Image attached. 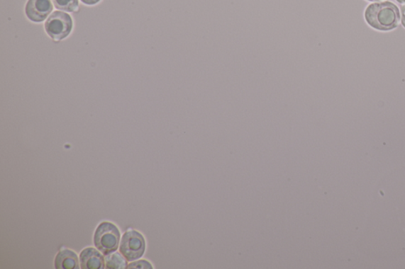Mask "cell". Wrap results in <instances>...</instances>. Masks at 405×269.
<instances>
[{"label":"cell","mask_w":405,"mask_h":269,"mask_svg":"<svg viewBox=\"0 0 405 269\" xmlns=\"http://www.w3.org/2000/svg\"><path fill=\"white\" fill-rule=\"evenodd\" d=\"M82 3L87 5H95L100 2V0H81Z\"/></svg>","instance_id":"cell-12"},{"label":"cell","mask_w":405,"mask_h":269,"mask_svg":"<svg viewBox=\"0 0 405 269\" xmlns=\"http://www.w3.org/2000/svg\"><path fill=\"white\" fill-rule=\"evenodd\" d=\"M52 9L51 0H29L26 6V15L32 22L41 23L50 15Z\"/></svg>","instance_id":"cell-6"},{"label":"cell","mask_w":405,"mask_h":269,"mask_svg":"<svg viewBox=\"0 0 405 269\" xmlns=\"http://www.w3.org/2000/svg\"><path fill=\"white\" fill-rule=\"evenodd\" d=\"M128 268H144V269H152L153 266L149 263L148 261L141 260L130 264Z\"/></svg>","instance_id":"cell-11"},{"label":"cell","mask_w":405,"mask_h":269,"mask_svg":"<svg viewBox=\"0 0 405 269\" xmlns=\"http://www.w3.org/2000/svg\"><path fill=\"white\" fill-rule=\"evenodd\" d=\"M81 268L84 269H104L106 268L105 258L94 248H86L79 255Z\"/></svg>","instance_id":"cell-7"},{"label":"cell","mask_w":405,"mask_h":269,"mask_svg":"<svg viewBox=\"0 0 405 269\" xmlns=\"http://www.w3.org/2000/svg\"><path fill=\"white\" fill-rule=\"evenodd\" d=\"M401 23L405 28V5L401 6Z\"/></svg>","instance_id":"cell-13"},{"label":"cell","mask_w":405,"mask_h":269,"mask_svg":"<svg viewBox=\"0 0 405 269\" xmlns=\"http://www.w3.org/2000/svg\"><path fill=\"white\" fill-rule=\"evenodd\" d=\"M367 1H370V2H380V1H383V0H367Z\"/></svg>","instance_id":"cell-14"},{"label":"cell","mask_w":405,"mask_h":269,"mask_svg":"<svg viewBox=\"0 0 405 269\" xmlns=\"http://www.w3.org/2000/svg\"><path fill=\"white\" fill-rule=\"evenodd\" d=\"M45 30L53 40L66 38L72 33L73 23L70 15L62 11H55L45 23Z\"/></svg>","instance_id":"cell-5"},{"label":"cell","mask_w":405,"mask_h":269,"mask_svg":"<svg viewBox=\"0 0 405 269\" xmlns=\"http://www.w3.org/2000/svg\"><path fill=\"white\" fill-rule=\"evenodd\" d=\"M146 251V241L142 234L136 231H128L121 239L120 252L128 261L140 259Z\"/></svg>","instance_id":"cell-4"},{"label":"cell","mask_w":405,"mask_h":269,"mask_svg":"<svg viewBox=\"0 0 405 269\" xmlns=\"http://www.w3.org/2000/svg\"><path fill=\"white\" fill-rule=\"evenodd\" d=\"M106 268L108 269L128 268L127 259L119 253L106 255L105 258Z\"/></svg>","instance_id":"cell-9"},{"label":"cell","mask_w":405,"mask_h":269,"mask_svg":"<svg viewBox=\"0 0 405 269\" xmlns=\"http://www.w3.org/2000/svg\"><path fill=\"white\" fill-rule=\"evenodd\" d=\"M365 19L375 30L391 31L399 25L401 15L396 5L384 1L368 6L365 11Z\"/></svg>","instance_id":"cell-2"},{"label":"cell","mask_w":405,"mask_h":269,"mask_svg":"<svg viewBox=\"0 0 405 269\" xmlns=\"http://www.w3.org/2000/svg\"><path fill=\"white\" fill-rule=\"evenodd\" d=\"M121 241L118 227L109 222H103L95 231L94 244L96 248L106 256L118 251Z\"/></svg>","instance_id":"cell-3"},{"label":"cell","mask_w":405,"mask_h":269,"mask_svg":"<svg viewBox=\"0 0 405 269\" xmlns=\"http://www.w3.org/2000/svg\"><path fill=\"white\" fill-rule=\"evenodd\" d=\"M396 1L401 4H405V0H396Z\"/></svg>","instance_id":"cell-15"},{"label":"cell","mask_w":405,"mask_h":269,"mask_svg":"<svg viewBox=\"0 0 405 269\" xmlns=\"http://www.w3.org/2000/svg\"><path fill=\"white\" fill-rule=\"evenodd\" d=\"M55 8L67 12H74L79 8V0H52Z\"/></svg>","instance_id":"cell-10"},{"label":"cell","mask_w":405,"mask_h":269,"mask_svg":"<svg viewBox=\"0 0 405 269\" xmlns=\"http://www.w3.org/2000/svg\"><path fill=\"white\" fill-rule=\"evenodd\" d=\"M380 201L375 202L362 246L379 257L405 254V168L382 183Z\"/></svg>","instance_id":"cell-1"},{"label":"cell","mask_w":405,"mask_h":269,"mask_svg":"<svg viewBox=\"0 0 405 269\" xmlns=\"http://www.w3.org/2000/svg\"><path fill=\"white\" fill-rule=\"evenodd\" d=\"M55 268L57 269H79L77 254L70 250H63L58 253L55 259Z\"/></svg>","instance_id":"cell-8"}]
</instances>
